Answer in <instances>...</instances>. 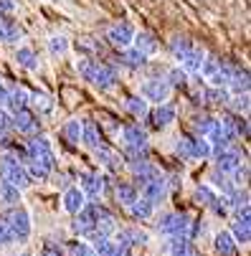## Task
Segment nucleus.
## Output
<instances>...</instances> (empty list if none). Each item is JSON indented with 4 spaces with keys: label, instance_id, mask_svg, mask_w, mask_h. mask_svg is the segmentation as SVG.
<instances>
[{
    "label": "nucleus",
    "instance_id": "obj_1",
    "mask_svg": "<svg viewBox=\"0 0 251 256\" xmlns=\"http://www.w3.org/2000/svg\"><path fill=\"white\" fill-rule=\"evenodd\" d=\"M0 172H3V180L13 182L18 190L28 188L30 182H33L30 175H28V170H26V165H20L16 150H13V155H3V158H0Z\"/></svg>",
    "mask_w": 251,
    "mask_h": 256
},
{
    "label": "nucleus",
    "instance_id": "obj_2",
    "mask_svg": "<svg viewBox=\"0 0 251 256\" xmlns=\"http://www.w3.org/2000/svg\"><path fill=\"white\" fill-rule=\"evenodd\" d=\"M6 228L13 236V241H28V236H30V216H28V210L16 206L6 216Z\"/></svg>",
    "mask_w": 251,
    "mask_h": 256
},
{
    "label": "nucleus",
    "instance_id": "obj_3",
    "mask_svg": "<svg viewBox=\"0 0 251 256\" xmlns=\"http://www.w3.org/2000/svg\"><path fill=\"white\" fill-rule=\"evenodd\" d=\"M170 92H172V86L168 84V79H148L145 84H142V92L140 94L145 96L148 102L162 104V102H168Z\"/></svg>",
    "mask_w": 251,
    "mask_h": 256
},
{
    "label": "nucleus",
    "instance_id": "obj_4",
    "mask_svg": "<svg viewBox=\"0 0 251 256\" xmlns=\"http://www.w3.org/2000/svg\"><path fill=\"white\" fill-rule=\"evenodd\" d=\"M120 82V74H117V68L112 64H96V71H94V79L92 84L102 92H110L112 86H117Z\"/></svg>",
    "mask_w": 251,
    "mask_h": 256
},
{
    "label": "nucleus",
    "instance_id": "obj_5",
    "mask_svg": "<svg viewBox=\"0 0 251 256\" xmlns=\"http://www.w3.org/2000/svg\"><path fill=\"white\" fill-rule=\"evenodd\" d=\"M79 182H82V190H84V196L89 198V200H99V196H102V190H104V178L102 175H96V172H92V170H82L79 172Z\"/></svg>",
    "mask_w": 251,
    "mask_h": 256
},
{
    "label": "nucleus",
    "instance_id": "obj_6",
    "mask_svg": "<svg viewBox=\"0 0 251 256\" xmlns=\"http://www.w3.org/2000/svg\"><path fill=\"white\" fill-rule=\"evenodd\" d=\"M41 127V122H38V117H36L30 109H18V112H13V117H10V130H18V132H23V134H30V132H36Z\"/></svg>",
    "mask_w": 251,
    "mask_h": 256
},
{
    "label": "nucleus",
    "instance_id": "obj_7",
    "mask_svg": "<svg viewBox=\"0 0 251 256\" xmlns=\"http://www.w3.org/2000/svg\"><path fill=\"white\" fill-rule=\"evenodd\" d=\"M132 36H134V28L130 23H114L106 30V41L114 48H127V46H132Z\"/></svg>",
    "mask_w": 251,
    "mask_h": 256
},
{
    "label": "nucleus",
    "instance_id": "obj_8",
    "mask_svg": "<svg viewBox=\"0 0 251 256\" xmlns=\"http://www.w3.org/2000/svg\"><path fill=\"white\" fill-rule=\"evenodd\" d=\"M117 236V246L122 248H132V246H142V244H148L150 241V234L148 231H142V228H122V231H114Z\"/></svg>",
    "mask_w": 251,
    "mask_h": 256
},
{
    "label": "nucleus",
    "instance_id": "obj_9",
    "mask_svg": "<svg viewBox=\"0 0 251 256\" xmlns=\"http://www.w3.org/2000/svg\"><path fill=\"white\" fill-rule=\"evenodd\" d=\"M84 206H86V196H84V190H82L79 186H68V188L64 190V210H66V213L76 216Z\"/></svg>",
    "mask_w": 251,
    "mask_h": 256
},
{
    "label": "nucleus",
    "instance_id": "obj_10",
    "mask_svg": "<svg viewBox=\"0 0 251 256\" xmlns=\"http://www.w3.org/2000/svg\"><path fill=\"white\" fill-rule=\"evenodd\" d=\"M122 140L127 142V148H142V144H148V130L140 122H130L122 127Z\"/></svg>",
    "mask_w": 251,
    "mask_h": 256
},
{
    "label": "nucleus",
    "instance_id": "obj_11",
    "mask_svg": "<svg viewBox=\"0 0 251 256\" xmlns=\"http://www.w3.org/2000/svg\"><path fill=\"white\" fill-rule=\"evenodd\" d=\"M145 198L155 206V203H162L165 200V196H168V182H165V175H158V178H152V180H148L145 186Z\"/></svg>",
    "mask_w": 251,
    "mask_h": 256
},
{
    "label": "nucleus",
    "instance_id": "obj_12",
    "mask_svg": "<svg viewBox=\"0 0 251 256\" xmlns=\"http://www.w3.org/2000/svg\"><path fill=\"white\" fill-rule=\"evenodd\" d=\"M175 117H178V112H175V106L172 104H158L155 106V112L150 114V120H152V124L158 127V130H162V127H168V124H172L175 122Z\"/></svg>",
    "mask_w": 251,
    "mask_h": 256
},
{
    "label": "nucleus",
    "instance_id": "obj_13",
    "mask_svg": "<svg viewBox=\"0 0 251 256\" xmlns=\"http://www.w3.org/2000/svg\"><path fill=\"white\" fill-rule=\"evenodd\" d=\"M241 165V155L236 152V150H231V148H226V150H221L218 155H216V170H221V172H234L236 168Z\"/></svg>",
    "mask_w": 251,
    "mask_h": 256
},
{
    "label": "nucleus",
    "instance_id": "obj_14",
    "mask_svg": "<svg viewBox=\"0 0 251 256\" xmlns=\"http://www.w3.org/2000/svg\"><path fill=\"white\" fill-rule=\"evenodd\" d=\"M117 64L120 66H127V68H142V66H145L148 64V56L145 54H142V51H137L134 46L130 48H122V56H117Z\"/></svg>",
    "mask_w": 251,
    "mask_h": 256
},
{
    "label": "nucleus",
    "instance_id": "obj_15",
    "mask_svg": "<svg viewBox=\"0 0 251 256\" xmlns=\"http://www.w3.org/2000/svg\"><path fill=\"white\" fill-rule=\"evenodd\" d=\"M132 46L137 51H142L145 56H152L158 51V38H155L152 33H148V30H140V33L132 36Z\"/></svg>",
    "mask_w": 251,
    "mask_h": 256
},
{
    "label": "nucleus",
    "instance_id": "obj_16",
    "mask_svg": "<svg viewBox=\"0 0 251 256\" xmlns=\"http://www.w3.org/2000/svg\"><path fill=\"white\" fill-rule=\"evenodd\" d=\"M226 89H231L234 94H246V92H248V68L234 66V71H231V79H228Z\"/></svg>",
    "mask_w": 251,
    "mask_h": 256
},
{
    "label": "nucleus",
    "instance_id": "obj_17",
    "mask_svg": "<svg viewBox=\"0 0 251 256\" xmlns=\"http://www.w3.org/2000/svg\"><path fill=\"white\" fill-rule=\"evenodd\" d=\"M203 51L200 48H190V51H186L183 56H178L180 58V68H186L188 74H200V64H203Z\"/></svg>",
    "mask_w": 251,
    "mask_h": 256
},
{
    "label": "nucleus",
    "instance_id": "obj_18",
    "mask_svg": "<svg viewBox=\"0 0 251 256\" xmlns=\"http://www.w3.org/2000/svg\"><path fill=\"white\" fill-rule=\"evenodd\" d=\"M193 218L188 213H172L170 226H168V236H188V226Z\"/></svg>",
    "mask_w": 251,
    "mask_h": 256
},
{
    "label": "nucleus",
    "instance_id": "obj_19",
    "mask_svg": "<svg viewBox=\"0 0 251 256\" xmlns=\"http://www.w3.org/2000/svg\"><path fill=\"white\" fill-rule=\"evenodd\" d=\"M127 208H130L132 218H137V221H148V218H152V210H155V206L148 198H134Z\"/></svg>",
    "mask_w": 251,
    "mask_h": 256
},
{
    "label": "nucleus",
    "instance_id": "obj_20",
    "mask_svg": "<svg viewBox=\"0 0 251 256\" xmlns=\"http://www.w3.org/2000/svg\"><path fill=\"white\" fill-rule=\"evenodd\" d=\"M82 142L86 144L89 150L102 148V132H99V127L94 122H84L82 124Z\"/></svg>",
    "mask_w": 251,
    "mask_h": 256
},
{
    "label": "nucleus",
    "instance_id": "obj_21",
    "mask_svg": "<svg viewBox=\"0 0 251 256\" xmlns=\"http://www.w3.org/2000/svg\"><path fill=\"white\" fill-rule=\"evenodd\" d=\"M213 246H216V251L221 256H236V241L228 231H221L216 234V238H213Z\"/></svg>",
    "mask_w": 251,
    "mask_h": 256
},
{
    "label": "nucleus",
    "instance_id": "obj_22",
    "mask_svg": "<svg viewBox=\"0 0 251 256\" xmlns=\"http://www.w3.org/2000/svg\"><path fill=\"white\" fill-rule=\"evenodd\" d=\"M228 99H231V92H228L226 86H210V89L203 92V102L216 104V106H226Z\"/></svg>",
    "mask_w": 251,
    "mask_h": 256
},
{
    "label": "nucleus",
    "instance_id": "obj_23",
    "mask_svg": "<svg viewBox=\"0 0 251 256\" xmlns=\"http://www.w3.org/2000/svg\"><path fill=\"white\" fill-rule=\"evenodd\" d=\"M16 61H18V66L26 68V71H36V68H38V56H36V51L28 48V46H20V48L16 51Z\"/></svg>",
    "mask_w": 251,
    "mask_h": 256
},
{
    "label": "nucleus",
    "instance_id": "obj_24",
    "mask_svg": "<svg viewBox=\"0 0 251 256\" xmlns=\"http://www.w3.org/2000/svg\"><path fill=\"white\" fill-rule=\"evenodd\" d=\"M30 94L23 89V86H16V89H8V104L6 109H10V112H18V109H23L28 104Z\"/></svg>",
    "mask_w": 251,
    "mask_h": 256
},
{
    "label": "nucleus",
    "instance_id": "obj_25",
    "mask_svg": "<svg viewBox=\"0 0 251 256\" xmlns=\"http://www.w3.org/2000/svg\"><path fill=\"white\" fill-rule=\"evenodd\" d=\"M231 71H234V64H228V61H218L216 71H213L208 79H210L213 86H226L228 79H231Z\"/></svg>",
    "mask_w": 251,
    "mask_h": 256
},
{
    "label": "nucleus",
    "instance_id": "obj_26",
    "mask_svg": "<svg viewBox=\"0 0 251 256\" xmlns=\"http://www.w3.org/2000/svg\"><path fill=\"white\" fill-rule=\"evenodd\" d=\"M0 200H3L6 206H10V208H16L20 203V190L13 186V182L3 180V182H0Z\"/></svg>",
    "mask_w": 251,
    "mask_h": 256
},
{
    "label": "nucleus",
    "instance_id": "obj_27",
    "mask_svg": "<svg viewBox=\"0 0 251 256\" xmlns=\"http://www.w3.org/2000/svg\"><path fill=\"white\" fill-rule=\"evenodd\" d=\"M231 236L236 244H248L251 241V221H241V218H236L234 226H231Z\"/></svg>",
    "mask_w": 251,
    "mask_h": 256
},
{
    "label": "nucleus",
    "instance_id": "obj_28",
    "mask_svg": "<svg viewBox=\"0 0 251 256\" xmlns=\"http://www.w3.org/2000/svg\"><path fill=\"white\" fill-rule=\"evenodd\" d=\"M124 109L132 114V117H145L148 114V99L145 96H127L124 99Z\"/></svg>",
    "mask_w": 251,
    "mask_h": 256
},
{
    "label": "nucleus",
    "instance_id": "obj_29",
    "mask_svg": "<svg viewBox=\"0 0 251 256\" xmlns=\"http://www.w3.org/2000/svg\"><path fill=\"white\" fill-rule=\"evenodd\" d=\"M190 158H200V160H206V158H210V142L206 140V137H190Z\"/></svg>",
    "mask_w": 251,
    "mask_h": 256
},
{
    "label": "nucleus",
    "instance_id": "obj_30",
    "mask_svg": "<svg viewBox=\"0 0 251 256\" xmlns=\"http://www.w3.org/2000/svg\"><path fill=\"white\" fill-rule=\"evenodd\" d=\"M114 198H117V203H120V206H130V203L137 198V188H134V186H130V182H120L117 190H114Z\"/></svg>",
    "mask_w": 251,
    "mask_h": 256
},
{
    "label": "nucleus",
    "instance_id": "obj_31",
    "mask_svg": "<svg viewBox=\"0 0 251 256\" xmlns=\"http://www.w3.org/2000/svg\"><path fill=\"white\" fill-rule=\"evenodd\" d=\"M28 102H30L36 109H38V112H44V114L54 112V99H51L48 94H44V92H33Z\"/></svg>",
    "mask_w": 251,
    "mask_h": 256
},
{
    "label": "nucleus",
    "instance_id": "obj_32",
    "mask_svg": "<svg viewBox=\"0 0 251 256\" xmlns=\"http://www.w3.org/2000/svg\"><path fill=\"white\" fill-rule=\"evenodd\" d=\"M188 254H190V238L188 236H172L170 256H188Z\"/></svg>",
    "mask_w": 251,
    "mask_h": 256
},
{
    "label": "nucleus",
    "instance_id": "obj_33",
    "mask_svg": "<svg viewBox=\"0 0 251 256\" xmlns=\"http://www.w3.org/2000/svg\"><path fill=\"white\" fill-rule=\"evenodd\" d=\"M44 150H51V142H48V137H33V140H28V144H26V152H28V158H36V155L44 152Z\"/></svg>",
    "mask_w": 251,
    "mask_h": 256
},
{
    "label": "nucleus",
    "instance_id": "obj_34",
    "mask_svg": "<svg viewBox=\"0 0 251 256\" xmlns=\"http://www.w3.org/2000/svg\"><path fill=\"white\" fill-rule=\"evenodd\" d=\"M26 170H28L30 180H48V178H51V172H48L41 162H36L33 158H28V160H26Z\"/></svg>",
    "mask_w": 251,
    "mask_h": 256
},
{
    "label": "nucleus",
    "instance_id": "obj_35",
    "mask_svg": "<svg viewBox=\"0 0 251 256\" xmlns=\"http://www.w3.org/2000/svg\"><path fill=\"white\" fill-rule=\"evenodd\" d=\"M96 64H99V61H94V58H89V56H84V58H79V61H76V68H79V74H82V79H84V82H92V79H94Z\"/></svg>",
    "mask_w": 251,
    "mask_h": 256
},
{
    "label": "nucleus",
    "instance_id": "obj_36",
    "mask_svg": "<svg viewBox=\"0 0 251 256\" xmlns=\"http://www.w3.org/2000/svg\"><path fill=\"white\" fill-rule=\"evenodd\" d=\"M68 38L66 36H51L48 38V51H51V56H64L66 51H68Z\"/></svg>",
    "mask_w": 251,
    "mask_h": 256
},
{
    "label": "nucleus",
    "instance_id": "obj_37",
    "mask_svg": "<svg viewBox=\"0 0 251 256\" xmlns=\"http://www.w3.org/2000/svg\"><path fill=\"white\" fill-rule=\"evenodd\" d=\"M190 48H193V44H190L188 36H172V38H170V51H172L175 56H183V54L190 51Z\"/></svg>",
    "mask_w": 251,
    "mask_h": 256
},
{
    "label": "nucleus",
    "instance_id": "obj_38",
    "mask_svg": "<svg viewBox=\"0 0 251 256\" xmlns=\"http://www.w3.org/2000/svg\"><path fill=\"white\" fill-rule=\"evenodd\" d=\"M210 182H213V186H216L218 190H224L226 196H231V193H234L231 180H228V178H226V172H221V170H213V172H210Z\"/></svg>",
    "mask_w": 251,
    "mask_h": 256
},
{
    "label": "nucleus",
    "instance_id": "obj_39",
    "mask_svg": "<svg viewBox=\"0 0 251 256\" xmlns=\"http://www.w3.org/2000/svg\"><path fill=\"white\" fill-rule=\"evenodd\" d=\"M168 84L170 86H186L188 84V71L186 68H180V66H175V68H170L168 71Z\"/></svg>",
    "mask_w": 251,
    "mask_h": 256
},
{
    "label": "nucleus",
    "instance_id": "obj_40",
    "mask_svg": "<svg viewBox=\"0 0 251 256\" xmlns=\"http://www.w3.org/2000/svg\"><path fill=\"white\" fill-rule=\"evenodd\" d=\"M94 152H96L99 162H104V165L110 168V170H117V168H120V158H117L112 150H106V148H96Z\"/></svg>",
    "mask_w": 251,
    "mask_h": 256
},
{
    "label": "nucleus",
    "instance_id": "obj_41",
    "mask_svg": "<svg viewBox=\"0 0 251 256\" xmlns=\"http://www.w3.org/2000/svg\"><path fill=\"white\" fill-rule=\"evenodd\" d=\"M64 134L68 142H82V122L79 120H68L64 124Z\"/></svg>",
    "mask_w": 251,
    "mask_h": 256
},
{
    "label": "nucleus",
    "instance_id": "obj_42",
    "mask_svg": "<svg viewBox=\"0 0 251 256\" xmlns=\"http://www.w3.org/2000/svg\"><path fill=\"white\" fill-rule=\"evenodd\" d=\"M36 162H41L48 172H54L56 168H58V160H56V155H54V150H44V152H38V155H36L33 158Z\"/></svg>",
    "mask_w": 251,
    "mask_h": 256
},
{
    "label": "nucleus",
    "instance_id": "obj_43",
    "mask_svg": "<svg viewBox=\"0 0 251 256\" xmlns=\"http://www.w3.org/2000/svg\"><path fill=\"white\" fill-rule=\"evenodd\" d=\"M94 256H114V251H117V244H112L110 238H102V241H96L94 244Z\"/></svg>",
    "mask_w": 251,
    "mask_h": 256
},
{
    "label": "nucleus",
    "instance_id": "obj_44",
    "mask_svg": "<svg viewBox=\"0 0 251 256\" xmlns=\"http://www.w3.org/2000/svg\"><path fill=\"white\" fill-rule=\"evenodd\" d=\"M175 152L180 155L183 160H193V158H190V137H188V134H183V137L175 140Z\"/></svg>",
    "mask_w": 251,
    "mask_h": 256
},
{
    "label": "nucleus",
    "instance_id": "obj_45",
    "mask_svg": "<svg viewBox=\"0 0 251 256\" xmlns=\"http://www.w3.org/2000/svg\"><path fill=\"white\" fill-rule=\"evenodd\" d=\"M210 117L208 114H196L193 117V132L196 134H200V137H206V132H208V127H210Z\"/></svg>",
    "mask_w": 251,
    "mask_h": 256
},
{
    "label": "nucleus",
    "instance_id": "obj_46",
    "mask_svg": "<svg viewBox=\"0 0 251 256\" xmlns=\"http://www.w3.org/2000/svg\"><path fill=\"white\" fill-rule=\"evenodd\" d=\"M241 206H248V190H246V188H244V190H234L231 198H228V208L238 210Z\"/></svg>",
    "mask_w": 251,
    "mask_h": 256
},
{
    "label": "nucleus",
    "instance_id": "obj_47",
    "mask_svg": "<svg viewBox=\"0 0 251 256\" xmlns=\"http://www.w3.org/2000/svg\"><path fill=\"white\" fill-rule=\"evenodd\" d=\"M213 198H216V193H213V188H210V186H206V182H200V186L196 188V200H198V203L208 206Z\"/></svg>",
    "mask_w": 251,
    "mask_h": 256
},
{
    "label": "nucleus",
    "instance_id": "obj_48",
    "mask_svg": "<svg viewBox=\"0 0 251 256\" xmlns=\"http://www.w3.org/2000/svg\"><path fill=\"white\" fill-rule=\"evenodd\" d=\"M208 208H210L213 213H216V216H221V218L231 210V208H228V198H213V200L208 203Z\"/></svg>",
    "mask_w": 251,
    "mask_h": 256
},
{
    "label": "nucleus",
    "instance_id": "obj_49",
    "mask_svg": "<svg viewBox=\"0 0 251 256\" xmlns=\"http://www.w3.org/2000/svg\"><path fill=\"white\" fill-rule=\"evenodd\" d=\"M68 251H71V256H94L92 246H89V244H84V241H74V244H68Z\"/></svg>",
    "mask_w": 251,
    "mask_h": 256
},
{
    "label": "nucleus",
    "instance_id": "obj_50",
    "mask_svg": "<svg viewBox=\"0 0 251 256\" xmlns=\"http://www.w3.org/2000/svg\"><path fill=\"white\" fill-rule=\"evenodd\" d=\"M228 104L236 109V112H246L248 109V92L246 94H236L234 99H228Z\"/></svg>",
    "mask_w": 251,
    "mask_h": 256
},
{
    "label": "nucleus",
    "instance_id": "obj_51",
    "mask_svg": "<svg viewBox=\"0 0 251 256\" xmlns=\"http://www.w3.org/2000/svg\"><path fill=\"white\" fill-rule=\"evenodd\" d=\"M234 132H236V137H248V122H246V117H236L234 120Z\"/></svg>",
    "mask_w": 251,
    "mask_h": 256
},
{
    "label": "nucleus",
    "instance_id": "obj_52",
    "mask_svg": "<svg viewBox=\"0 0 251 256\" xmlns=\"http://www.w3.org/2000/svg\"><path fill=\"white\" fill-rule=\"evenodd\" d=\"M170 218H172V213H162V216H158V224H155V228H158L160 234H168V226H170Z\"/></svg>",
    "mask_w": 251,
    "mask_h": 256
},
{
    "label": "nucleus",
    "instance_id": "obj_53",
    "mask_svg": "<svg viewBox=\"0 0 251 256\" xmlns=\"http://www.w3.org/2000/svg\"><path fill=\"white\" fill-rule=\"evenodd\" d=\"M8 130H10V114L0 106V134H6Z\"/></svg>",
    "mask_w": 251,
    "mask_h": 256
},
{
    "label": "nucleus",
    "instance_id": "obj_54",
    "mask_svg": "<svg viewBox=\"0 0 251 256\" xmlns=\"http://www.w3.org/2000/svg\"><path fill=\"white\" fill-rule=\"evenodd\" d=\"M51 175H54V180H56V186H58V188H64V190L68 188V182H71V180H68L66 172H56V170H54Z\"/></svg>",
    "mask_w": 251,
    "mask_h": 256
},
{
    "label": "nucleus",
    "instance_id": "obj_55",
    "mask_svg": "<svg viewBox=\"0 0 251 256\" xmlns=\"http://www.w3.org/2000/svg\"><path fill=\"white\" fill-rule=\"evenodd\" d=\"M79 48H82V51H94V54H102V46H99V44H92V38H84V41L79 44Z\"/></svg>",
    "mask_w": 251,
    "mask_h": 256
},
{
    "label": "nucleus",
    "instance_id": "obj_56",
    "mask_svg": "<svg viewBox=\"0 0 251 256\" xmlns=\"http://www.w3.org/2000/svg\"><path fill=\"white\" fill-rule=\"evenodd\" d=\"M41 256H61V246H56V244H46L44 251H41Z\"/></svg>",
    "mask_w": 251,
    "mask_h": 256
},
{
    "label": "nucleus",
    "instance_id": "obj_57",
    "mask_svg": "<svg viewBox=\"0 0 251 256\" xmlns=\"http://www.w3.org/2000/svg\"><path fill=\"white\" fill-rule=\"evenodd\" d=\"M6 244H13V236L8 234V228H6V224L0 221V246H6Z\"/></svg>",
    "mask_w": 251,
    "mask_h": 256
},
{
    "label": "nucleus",
    "instance_id": "obj_58",
    "mask_svg": "<svg viewBox=\"0 0 251 256\" xmlns=\"http://www.w3.org/2000/svg\"><path fill=\"white\" fill-rule=\"evenodd\" d=\"M16 10V0H0V13H13Z\"/></svg>",
    "mask_w": 251,
    "mask_h": 256
},
{
    "label": "nucleus",
    "instance_id": "obj_59",
    "mask_svg": "<svg viewBox=\"0 0 251 256\" xmlns=\"http://www.w3.org/2000/svg\"><path fill=\"white\" fill-rule=\"evenodd\" d=\"M6 104H8V89H6V86H0V106L6 109Z\"/></svg>",
    "mask_w": 251,
    "mask_h": 256
},
{
    "label": "nucleus",
    "instance_id": "obj_60",
    "mask_svg": "<svg viewBox=\"0 0 251 256\" xmlns=\"http://www.w3.org/2000/svg\"><path fill=\"white\" fill-rule=\"evenodd\" d=\"M20 256H33V254H20Z\"/></svg>",
    "mask_w": 251,
    "mask_h": 256
},
{
    "label": "nucleus",
    "instance_id": "obj_61",
    "mask_svg": "<svg viewBox=\"0 0 251 256\" xmlns=\"http://www.w3.org/2000/svg\"><path fill=\"white\" fill-rule=\"evenodd\" d=\"M188 256H198V254H188Z\"/></svg>",
    "mask_w": 251,
    "mask_h": 256
},
{
    "label": "nucleus",
    "instance_id": "obj_62",
    "mask_svg": "<svg viewBox=\"0 0 251 256\" xmlns=\"http://www.w3.org/2000/svg\"><path fill=\"white\" fill-rule=\"evenodd\" d=\"M0 86H3V82H0Z\"/></svg>",
    "mask_w": 251,
    "mask_h": 256
}]
</instances>
